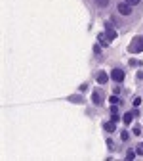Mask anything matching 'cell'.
<instances>
[{
    "label": "cell",
    "mask_w": 143,
    "mask_h": 161,
    "mask_svg": "<svg viewBox=\"0 0 143 161\" xmlns=\"http://www.w3.org/2000/svg\"><path fill=\"white\" fill-rule=\"evenodd\" d=\"M132 54H139L143 52V37H136L132 38V42H130V48H128Z\"/></svg>",
    "instance_id": "1"
},
{
    "label": "cell",
    "mask_w": 143,
    "mask_h": 161,
    "mask_svg": "<svg viewBox=\"0 0 143 161\" xmlns=\"http://www.w3.org/2000/svg\"><path fill=\"white\" fill-rule=\"evenodd\" d=\"M111 79L114 80V83H122V80H124V71L118 69V67H114L113 73H111Z\"/></svg>",
    "instance_id": "2"
},
{
    "label": "cell",
    "mask_w": 143,
    "mask_h": 161,
    "mask_svg": "<svg viewBox=\"0 0 143 161\" xmlns=\"http://www.w3.org/2000/svg\"><path fill=\"white\" fill-rule=\"evenodd\" d=\"M118 12H120L122 15H132V4L120 2V4H118Z\"/></svg>",
    "instance_id": "3"
},
{
    "label": "cell",
    "mask_w": 143,
    "mask_h": 161,
    "mask_svg": "<svg viewBox=\"0 0 143 161\" xmlns=\"http://www.w3.org/2000/svg\"><path fill=\"white\" fill-rule=\"evenodd\" d=\"M92 102L96 104V106H99V104L103 102V98H101V92H99V90H93V94H92Z\"/></svg>",
    "instance_id": "4"
},
{
    "label": "cell",
    "mask_w": 143,
    "mask_h": 161,
    "mask_svg": "<svg viewBox=\"0 0 143 161\" xmlns=\"http://www.w3.org/2000/svg\"><path fill=\"white\" fill-rule=\"evenodd\" d=\"M103 128L107 132H114V131H116V123H114V121H107V123L103 125Z\"/></svg>",
    "instance_id": "5"
},
{
    "label": "cell",
    "mask_w": 143,
    "mask_h": 161,
    "mask_svg": "<svg viewBox=\"0 0 143 161\" xmlns=\"http://www.w3.org/2000/svg\"><path fill=\"white\" fill-rule=\"evenodd\" d=\"M134 117H136V113H134V111H128V113H126L124 117H122V121H124L126 125H130V123L134 121Z\"/></svg>",
    "instance_id": "6"
},
{
    "label": "cell",
    "mask_w": 143,
    "mask_h": 161,
    "mask_svg": "<svg viewBox=\"0 0 143 161\" xmlns=\"http://www.w3.org/2000/svg\"><path fill=\"white\" fill-rule=\"evenodd\" d=\"M105 37H107L109 40H114V38H116V31H114L113 27H109V29L105 31Z\"/></svg>",
    "instance_id": "7"
},
{
    "label": "cell",
    "mask_w": 143,
    "mask_h": 161,
    "mask_svg": "<svg viewBox=\"0 0 143 161\" xmlns=\"http://www.w3.org/2000/svg\"><path fill=\"white\" fill-rule=\"evenodd\" d=\"M107 80H109L107 73H103V71H101V73H97V83H99V84H105Z\"/></svg>",
    "instance_id": "8"
},
{
    "label": "cell",
    "mask_w": 143,
    "mask_h": 161,
    "mask_svg": "<svg viewBox=\"0 0 143 161\" xmlns=\"http://www.w3.org/2000/svg\"><path fill=\"white\" fill-rule=\"evenodd\" d=\"M136 155H137L136 150H128V152H126V159H134Z\"/></svg>",
    "instance_id": "9"
},
{
    "label": "cell",
    "mask_w": 143,
    "mask_h": 161,
    "mask_svg": "<svg viewBox=\"0 0 143 161\" xmlns=\"http://www.w3.org/2000/svg\"><path fill=\"white\" fill-rule=\"evenodd\" d=\"M120 138H122V140L126 142V140L130 138V132H128V131H122V132H120Z\"/></svg>",
    "instance_id": "10"
},
{
    "label": "cell",
    "mask_w": 143,
    "mask_h": 161,
    "mask_svg": "<svg viewBox=\"0 0 143 161\" xmlns=\"http://www.w3.org/2000/svg\"><path fill=\"white\" fill-rule=\"evenodd\" d=\"M143 62H139V59H130V65H134V67H139Z\"/></svg>",
    "instance_id": "11"
},
{
    "label": "cell",
    "mask_w": 143,
    "mask_h": 161,
    "mask_svg": "<svg viewBox=\"0 0 143 161\" xmlns=\"http://www.w3.org/2000/svg\"><path fill=\"white\" fill-rule=\"evenodd\" d=\"M69 100H71V102H75V104H80V102H82V98H80V96H71Z\"/></svg>",
    "instance_id": "12"
},
{
    "label": "cell",
    "mask_w": 143,
    "mask_h": 161,
    "mask_svg": "<svg viewBox=\"0 0 143 161\" xmlns=\"http://www.w3.org/2000/svg\"><path fill=\"white\" fill-rule=\"evenodd\" d=\"M96 2H97V6L105 8V6H107V4H109V0H96Z\"/></svg>",
    "instance_id": "13"
},
{
    "label": "cell",
    "mask_w": 143,
    "mask_h": 161,
    "mask_svg": "<svg viewBox=\"0 0 143 161\" xmlns=\"http://www.w3.org/2000/svg\"><path fill=\"white\" fill-rule=\"evenodd\" d=\"M136 152H137V155H143V142H141V144H137Z\"/></svg>",
    "instance_id": "14"
},
{
    "label": "cell",
    "mask_w": 143,
    "mask_h": 161,
    "mask_svg": "<svg viewBox=\"0 0 143 161\" xmlns=\"http://www.w3.org/2000/svg\"><path fill=\"white\" fill-rule=\"evenodd\" d=\"M134 134L139 136V134H141V127H134Z\"/></svg>",
    "instance_id": "15"
},
{
    "label": "cell",
    "mask_w": 143,
    "mask_h": 161,
    "mask_svg": "<svg viewBox=\"0 0 143 161\" xmlns=\"http://www.w3.org/2000/svg\"><path fill=\"white\" fill-rule=\"evenodd\" d=\"M107 146H109V150H114V142H113V140H111V138H109V140H107Z\"/></svg>",
    "instance_id": "16"
},
{
    "label": "cell",
    "mask_w": 143,
    "mask_h": 161,
    "mask_svg": "<svg viewBox=\"0 0 143 161\" xmlns=\"http://www.w3.org/2000/svg\"><path fill=\"white\" fill-rule=\"evenodd\" d=\"M109 102H111V104H118V98H116V94H114V96H111V98H109Z\"/></svg>",
    "instance_id": "17"
},
{
    "label": "cell",
    "mask_w": 143,
    "mask_h": 161,
    "mask_svg": "<svg viewBox=\"0 0 143 161\" xmlns=\"http://www.w3.org/2000/svg\"><path fill=\"white\" fill-rule=\"evenodd\" d=\"M124 2H128V4H132V6H136V4H139L141 0H124Z\"/></svg>",
    "instance_id": "18"
},
{
    "label": "cell",
    "mask_w": 143,
    "mask_h": 161,
    "mask_svg": "<svg viewBox=\"0 0 143 161\" xmlns=\"http://www.w3.org/2000/svg\"><path fill=\"white\" fill-rule=\"evenodd\" d=\"M139 104H141V98H134V106L137 107V106H139Z\"/></svg>",
    "instance_id": "19"
}]
</instances>
